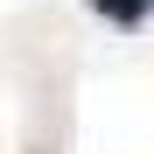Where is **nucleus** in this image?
I'll use <instances>...</instances> for the list:
<instances>
[{"instance_id": "obj_1", "label": "nucleus", "mask_w": 154, "mask_h": 154, "mask_svg": "<svg viewBox=\"0 0 154 154\" xmlns=\"http://www.w3.org/2000/svg\"><path fill=\"white\" fill-rule=\"evenodd\" d=\"M91 7H98V14H105V21H112V28H140V21H147V7H154V0H91Z\"/></svg>"}]
</instances>
